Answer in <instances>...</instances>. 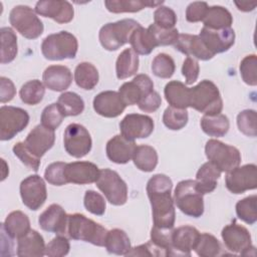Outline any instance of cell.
Returning <instances> with one entry per match:
<instances>
[{
	"mask_svg": "<svg viewBox=\"0 0 257 257\" xmlns=\"http://www.w3.org/2000/svg\"><path fill=\"white\" fill-rule=\"evenodd\" d=\"M172 188V180L164 174H157L148 181L147 194L152 206L154 226L174 228L176 212Z\"/></svg>",
	"mask_w": 257,
	"mask_h": 257,
	"instance_id": "1",
	"label": "cell"
},
{
	"mask_svg": "<svg viewBox=\"0 0 257 257\" xmlns=\"http://www.w3.org/2000/svg\"><path fill=\"white\" fill-rule=\"evenodd\" d=\"M189 106L205 115L218 114L223 109V100L217 85L208 79L190 87Z\"/></svg>",
	"mask_w": 257,
	"mask_h": 257,
	"instance_id": "2",
	"label": "cell"
},
{
	"mask_svg": "<svg viewBox=\"0 0 257 257\" xmlns=\"http://www.w3.org/2000/svg\"><path fill=\"white\" fill-rule=\"evenodd\" d=\"M66 234L73 240H80L101 247L104 246L107 230L84 215L75 213L68 215Z\"/></svg>",
	"mask_w": 257,
	"mask_h": 257,
	"instance_id": "3",
	"label": "cell"
},
{
	"mask_svg": "<svg viewBox=\"0 0 257 257\" xmlns=\"http://www.w3.org/2000/svg\"><path fill=\"white\" fill-rule=\"evenodd\" d=\"M78 42L68 31H60L46 36L41 44V52L48 60L72 59L76 56Z\"/></svg>",
	"mask_w": 257,
	"mask_h": 257,
	"instance_id": "4",
	"label": "cell"
},
{
	"mask_svg": "<svg viewBox=\"0 0 257 257\" xmlns=\"http://www.w3.org/2000/svg\"><path fill=\"white\" fill-rule=\"evenodd\" d=\"M174 201L182 213L199 218L204 213L203 195L198 191L195 180H184L178 183L174 192Z\"/></svg>",
	"mask_w": 257,
	"mask_h": 257,
	"instance_id": "5",
	"label": "cell"
},
{
	"mask_svg": "<svg viewBox=\"0 0 257 257\" xmlns=\"http://www.w3.org/2000/svg\"><path fill=\"white\" fill-rule=\"evenodd\" d=\"M139 26L141 24L134 19H122L104 24L99 30V42L108 51L117 50L120 46L130 42L133 31Z\"/></svg>",
	"mask_w": 257,
	"mask_h": 257,
	"instance_id": "6",
	"label": "cell"
},
{
	"mask_svg": "<svg viewBox=\"0 0 257 257\" xmlns=\"http://www.w3.org/2000/svg\"><path fill=\"white\" fill-rule=\"evenodd\" d=\"M9 21L23 37L35 39L44 30L42 21L38 18L32 8L27 5H17L12 8L9 14Z\"/></svg>",
	"mask_w": 257,
	"mask_h": 257,
	"instance_id": "7",
	"label": "cell"
},
{
	"mask_svg": "<svg viewBox=\"0 0 257 257\" xmlns=\"http://www.w3.org/2000/svg\"><path fill=\"white\" fill-rule=\"evenodd\" d=\"M205 154L209 162L213 163L221 172H230L241 163L239 150L218 140H209L206 143Z\"/></svg>",
	"mask_w": 257,
	"mask_h": 257,
	"instance_id": "8",
	"label": "cell"
},
{
	"mask_svg": "<svg viewBox=\"0 0 257 257\" xmlns=\"http://www.w3.org/2000/svg\"><path fill=\"white\" fill-rule=\"evenodd\" d=\"M95 184L110 204L114 206L125 204L127 200V186L115 171L110 169L100 170Z\"/></svg>",
	"mask_w": 257,
	"mask_h": 257,
	"instance_id": "9",
	"label": "cell"
},
{
	"mask_svg": "<svg viewBox=\"0 0 257 257\" xmlns=\"http://www.w3.org/2000/svg\"><path fill=\"white\" fill-rule=\"evenodd\" d=\"M29 122V114L20 107L3 105L0 108V140L8 141L22 132Z\"/></svg>",
	"mask_w": 257,
	"mask_h": 257,
	"instance_id": "10",
	"label": "cell"
},
{
	"mask_svg": "<svg viewBox=\"0 0 257 257\" xmlns=\"http://www.w3.org/2000/svg\"><path fill=\"white\" fill-rule=\"evenodd\" d=\"M63 143L66 153L77 159L86 156L92 146L90 134L79 123H70L66 126Z\"/></svg>",
	"mask_w": 257,
	"mask_h": 257,
	"instance_id": "11",
	"label": "cell"
},
{
	"mask_svg": "<svg viewBox=\"0 0 257 257\" xmlns=\"http://www.w3.org/2000/svg\"><path fill=\"white\" fill-rule=\"evenodd\" d=\"M226 188L233 194H243L257 187V167L247 164L227 172L225 177Z\"/></svg>",
	"mask_w": 257,
	"mask_h": 257,
	"instance_id": "12",
	"label": "cell"
},
{
	"mask_svg": "<svg viewBox=\"0 0 257 257\" xmlns=\"http://www.w3.org/2000/svg\"><path fill=\"white\" fill-rule=\"evenodd\" d=\"M19 189L23 204L30 210H38L46 201V185L38 175H31L25 178L21 182Z\"/></svg>",
	"mask_w": 257,
	"mask_h": 257,
	"instance_id": "13",
	"label": "cell"
},
{
	"mask_svg": "<svg viewBox=\"0 0 257 257\" xmlns=\"http://www.w3.org/2000/svg\"><path fill=\"white\" fill-rule=\"evenodd\" d=\"M222 239L228 250L241 255H250V250L255 249L252 245L251 235L244 227L236 223L225 226L221 232Z\"/></svg>",
	"mask_w": 257,
	"mask_h": 257,
	"instance_id": "14",
	"label": "cell"
},
{
	"mask_svg": "<svg viewBox=\"0 0 257 257\" xmlns=\"http://www.w3.org/2000/svg\"><path fill=\"white\" fill-rule=\"evenodd\" d=\"M154 126L153 118L141 113L126 114L119 122L121 136L131 141L150 137L154 131Z\"/></svg>",
	"mask_w": 257,
	"mask_h": 257,
	"instance_id": "15",
	"label": "cell"
},
{
	"mask_svg": "<svg viewBox=\"0 0 257 257\" xmlns=\"http://www.w3.org/2000/svg\"><path fill=\"white\" fill-rule=\"evenodd\" d=\"M199 37L208 48V50L213 53H222L229 50L235 43V31L231 28L223 29H210L203 27L200 31Z\"/></svg>",
	"mask_w": 257,
	"mask_h": 257,
	"instance_id": "16",
	"label": "cell"
},
{
	"mask_svg": "<svg viewBox=\"0 0 257 257\" xmlns=\"http://www.w3.org/2000/svg\"><path fill=\"white\" fill-rule=\"evenodd\" d=\"M154 90V82L147 74H139L132 81L124 82L118 93L126 105L138 104L140 100Z\"/></svg>",
	"mask_w": 257,
	"mask_h": 257,
	"instance_id": "17",
	"label": "cell"
},
{
	"mask_svg": "<svg viewBox=\"0 0 257 257\" xmlns=\"http://www.w3.org/2000/svg\"><path fill=\"white\" fill-rule=\"evenodd\" d=\"M35 12L43 17L53 19L59 24L68 23L73 19L74 9L68 1L41 0L35 5Z\"/></svg>",
	"mask_w": 257,
	"mask_h": 257,
	"instance_id": "18",
	"label": "cell"
},
{
	"mask_svg": "<svg viewBox=\"0 0 257 257\" xmlns=\"http://www.w3.org/2000/svg\"><path fill=\"white\" fill-rule=\"evenodd\" d=\"M54 141V131L43 124H38L32 128L23 143L36 158L41 160L42 156L53 147Z\"/></svg>",
	"mask_w": 257,
	"mask_h": 257,
	"instance_id": "19",
	"label": "cell"
},
{
	"mask_svg": "<svg viewBox=\"0 0 257 257\" xmlns=\"http://www.w3.org/2000/svg\"><path fill=\"white\" fill-rule=\"evenodd\" d=\"M200 232L193 226L185 225L173 230L171 256H191Z\"/></svg>",
	"mask_w": 257,
	"mask_h": 257,
	"instance_id": "20",
	"label": "cell"
},
{
	"mask_svg": "<svg viewBox=\"0 0 257 257\" xmlns=\"http://www.w3.org/2000/svg\"><path fill=\"white\" fill-rule=\"evenodd\" d=\"M98 167L90 162H72L65 165L64 177L67 183L85 185L95 183L99 176Z\"/></svg>",
	"mask_w": 257,
	"mask_h": 257,
	"instance_id": "21",
	"label": "cell"
},
{
	"mask_svg": "<svg viewBox=\"0 0 257 257\" xmlns=\"http://www.w3.org/2000/svg\"><path fill=\"white\" fill-rule=\"evenodd\" d=\"M67 221L68 215L58 204H51L40 214L38 218V223L42 230L55 233L57 235L66 234Z\"/></svg>",
	"mask_w": 257,
	"mask_h": 257,
	"instance_id": "22",
	"label": "cell"
},
{
	"mask_svg": "<svg viewBox=\"0 0 257 257\" xmlns=\"http://www.w3.org/2000/svg\"><path fill=\"white\" fill-rule=\"evenodd\" d=\"M92 104L95 112L104 117H116L123 112L126 106L118 91L112 90L99 92L93 98Z\"/></svg>",
	"mask_w": 257,
	"mask_h": 257,
	"instance_id": "23",
	"label": "cell"
},
{
	"mask_svg": "<svg viewBox=\"0 0 257 257\" xmlns=\"http://www.w3.org/2000/svg\"><path fill=\"white\" fill-rule=\"evenodd\" d=\"M137 145L135 141L125 139L121 135L111 138L106 144V156L109 161L115 164H126L133 159Z\"/></svg>",
	"mask_w": 257,
	"mask_h": 257,
	"instance_id": "24",
	"label": "cell"
},
{
	"mask_svg": "<svg viewBox=\"0 0 257 257\" xmlns=\"http://www.w3.org/2000/svg\"><path fill=\"white\" fill-rule=\"evenodd\" d=\"M174 46L177 50L186 54L188 57L192 56V58L195 59L209 60L214 56V54L211 53L205 46L199 35L186 33L179 34L178 40Z\"/></svg>",
	"mask_w": 257,
	"mask_h": 257,
	"instance_id": "25",
	"label": "cell"
},
{
	"mask_svg": "<svg viewBox=\"0 0 257 257\" xmlns=\"http://www.w3.org/2000/svg\"><path fill=\"white\" fill-rule=\"evenodd\" d=\"M44 85L53 91H63L67 89L72 82V73L64 65H50L42 75Z\"/></svg>",
	"mask_w": 257,
	"mask_h": 257,
	"instance_id": "26",
	"label": "cell"
},
{
	"mask_svg": "<svg viewBox=\"0 0 257 257\" xmlns=\"http://www.w3.org/2000/svg\"><path fill=\"white\" fill-rule=\"evenodd\" d=\"M45 247L40 233L30 229L24 236L17 239L16 254L19 257H41L45 255Z\"/></svg>",
	"mask_w": 257,
	"mask_h": 257,
	"instance_id": "27",
	"label": "cell"
},
{
	"mask_svg": "<svg viewBox=\"0 0 257 257\" xmlns=\"http://www.w3.org/2000/svg\"><path fill=\"white\" fill-rule=\"evenodd\" d=\"M221 171L211 162L203 164L196 174V187L202 194L212 193L217 187V181L221 177Z\"/></svg>",
	"mask_w": 257,
	"mask_h": 257,
	"instance_id": "28",
	"label": "cell"
},
{
	"mask_svg": "<svg viewBox=\"0 0 257 257\" xmlns=\"http://www.w3.org/2000/svg\"><path fill=\"white\" fill-rule=\"evenodd\" d=\"M1 229L12 239H19L30 230V221L26 214L21 211H13L2 223Z\"/></svg>",
	"mask_w": 257,
	"mask_h": 257,
	"instance_id": "29",
	"label": "cell"
},
{
	"mask_svg": "<svg viewBox=\"0 0 257 257\" xmlns=\"http://www.w3.org/2000/svg\"><path fill=\"white\" fill-rule=\"evenodd\" d=\"M166 100L170 106L186 109L189 107L190 87H187L179 80H172L168 82L164 89Z\"/></svg>",
	"mask_w": 257,
	"mask_h": 257,
	"instance_id": "30",
	"label": "cell"
},
{
	"mask_svg": "<svg viewBox=\"0 0 257 257\" xmlns=\"http://www.w3.org/2000/svg\"><path fill=\"white\" fill-rule=\"evenodd\" d=\"M139 54L133 48H126L117 56L115 73L118 79H125L137 73L139 69Z\"/></svg>",
	"mask_w": 257,
	"mask_h": 257,
	"instance_id": "31",
	"label": "cell"
},
{
	"mask_svg": "<svg viewBox=\"0 0 257 257\" xmlns=\"http://www.w3.org/2000/svg\"><path fill=\"white\" fill-rule=\"evenodd\" d=\"M204 27L210 29H223L231 27L233 23L232 14L228 9L222 6L208 7L206 15L202 20Z\"/></svg>",
	"mask_w": 257,
	"mask_h": 257,
	"instance_id": "32",
	"label": "cell"
},
{
	"mask_svg": "<svg viewBox=\"0 0 257 257\" xmlns=\"http://www.w3.org/2000/svg\"><path fill=\"white\" fill-rule=\"evenodd\" d=\"M164 1H143V0H106L104 5L109 12L124 13L139 12L146 7L161 6Z\"/></svg>",
	"mask_w": 257,
	"mask_h": 257,
	"instance_id": "33",
	"label": "cell"
},
{
	"mask_svg": "<svg viewBox=\"0 0 257 257\" xmlns=\"http://www.w3.org/2000/svg\"><path fill=\"white\" fill-rule=\"evenodd\" d=\"M98 71L90 62H80L74 70V80L76 84L83 89H93L98 82Z\"/></svg>",
	"mask_w": 257,
	"mask_h": 257,
	"instance_id": "34",
	"label": "cell"
},
{
	"mask_svg": "<svg viewBox=\"0 0 257 257\" xmlns=\"http://www.w3.org/2000/svg\"><path fill=\"white\" fill-rule=\"evenodd\" d=\"M201 127L205 134L210 137H224L230 127V122L225 114L218 113L213 115H204L200 121Z\"/></svg>",
	"mask_w": 257,
	"mask_h": 257,
	"instance_id": "35",
	"label": "cell"
},
{
	"mask_svg": "<svg viewBox=\"0 0 257 257\" xmlns=\"http://www.w3.org/2000/svg\"><path fill=\"white\" fill-rule=\"evenodd\" d=\"M133 161L135 166L143 172H152L158 165V154L157 151L148 145L137 146Z\"/></svg>",
	"mask_w": 257,
	"mask_h": 257,
	"instance_id": "36",
	"label": "cell"
},
{
	"mask_svg": "<svg viewBox=\"0 0 257 257\" xmlns=\"http://www.w3.org/2000/svg\"><path fill=\"white\" fill-rule=\"evenodd\" d=\"M128 43L134 51L141 55H148L157 47L148 28H144L142 25L133 31Z\"/></svg>",
	"mask_w": 257,
	"mask_h": 257,
	"instance_id": "37",
	"label": "cell"
},
{
	"mask_svg": "<svg viewBox=\"0 0 257 257\" xmlns=\"http://www.w3.org/2000/svg\"><path fill=\"white\" fill-rule=\"evenodd\" d=\"M104 246L108 253L116 255H125L132 248L130 238L126 233L117 228L107 231Z\"/></svg>",
	"mask_w": 257,
	"mask_h": 257,
	"instance_id": "38",
	"label": "cell"
},
{
	"mask_svg": "<svg viewBox=\"0 0 257 257\" xmlns=\"http://www.w3.org/2000/svg\"><path fill=\"white\" fill-rule=\"evenodd\" d=\"M1 34V63L13 61L17 55V36L10 27H2Z\"/></svg>",
	"mask_w": 257,
	"mask_h": 257,
	"instance_id": "39",
	"label": "cell"
},
{
	"mask_svg": "<svg viewBox=\"0 0 257 257\" xmlns=\"http://www.w3.org/2000/svg\"><path fill=\"white\" fill-rule=\"evenodd\" d=\"M45 93V85L38 79H32L25 82L19 91L21 100L28 105L38 104Z\"/></svg>",
	"mask_w": 257,
	"mask_h": 257,
	"instance_id": "40",
	"label": "cell"
},
{
	"mask_svg": "<svg viewBox=\"0 0 257 257\" xmlns=\"http://www.w3.org/2000/svg\"><path fill=\"white\" fill-rule=\"evenodd\" d=\"M57 103L61 107L65 116H75L84 109L83 99L75 92L66 91L59 95Z\"/></svg>",
	"mask_w": 257,
	"mask_h": 257,
	"instance_id": "41",
	"label": "cell"
},
{
	"mask_svg": "<svg viewBox=\"0 0 257 257\" xmlns=\"http://www.w3.org/2000/svg\"><path fill=\"white\" fill-rule=\"evenodd\" d=\"M221 249V244L215 236L209 233H200L194 251L201 257H214L220 255Z\"/></svg>",
	"mask_w": 257,
	"mask_h": 257,
	"instance_id": "42",
	"label": "cell"
},
{
	"mask_svg": "<svg viewBox=\"0 0 257 257\" xmlns=\"http://www.w3.org/2000/svg\"><path fill=\"white\" fill-rule=\"evenodd\" d=\"M189 115L187 109L168 106L163 114L164 124L172 131H179L188 123Z\"/></svg>",
	"mask_w": 257,
	"mask_h": 257,
	"instance_id": "43",
	"label": "cell"
},
{
	"mask_svg": "<svg viewBox=\"0 0 257 257\" xmlns=\"http://www.w3.org/2000/svg\"><path fill=\"white\" fill-rule=\"evenodd\" d=\"M256 201L257 196L252 195L238 201L236 204V214L238 218L249 225H253L257 221Z\"/></svg>",
	"mask_w": 257,
	"mask_h": 257,
	"instance_id": "44",
	"label": "cell"
},
{
	"mask_svg": "<svg viewBox=\"0 0 257 257\" xmlns=\"http://www.w3.org/2000/svg\"><path fill=\"white\" fill-rule=\"evenodd\" d=\"M176 69L174 59L166 53H159L152 62L153 73L160 78H170Z\"/></svg>",
	"mask_w": 257,
	"mask_h": 257,
	"instance_id": "45",
	"label": "cell"
},
{
	"mask_svg": "<svg viewBox=\"0 0 257 257\" xmlns=\"http://www.w3.org/2000/svg\"><path fill=\"white\" fill-rule=\"evenodd\" d=\"M148 30L152 34L156 46H165L175 44L179 37V31L177 28H162L155 23L148 27Z\"/></svg>",
	"mask_w": 257,
	"mask_h": 257,
	"instance_id": "46",
	"label": "cell"
},
{
	"mask_svg": "<svg viewBox=\"0 0 257 257\" xmlns=\"http://www.w3.org/2000/svg\"><path fill=\"white\" fill-rule=\"evenodd\" d=\"M65 117L61 107L58 103H51L47 105L41 113V124L51 130H56Z\"/></svg>",
	"mask_w": 257,
	"mask_h": 257,
	"instance_id": "47",
	"label": "cell"
},
{
	"mask_svg": "<svg viewBox=\"0 0 257 257\" xmlns=\"http://www.w3.org/2000/svg\"><path fill=\"white\" fill-rule=\"evenodd\" d=\"M257 114L254 109H245L237 115V125L239 131L247 137H256Z\"/></svg>",
	"mask_w": 257,
	"mask_h": 257,
	"instance_id": "48",
	"label": "cell"
},
{
	"mask_svg": "<svg viewBox=\"0 0 257 257\" xmlns=\"http://www.w3.org/2000/svg\"><path fill=\"white\" fill-rule=\"evenodd\" d=\"M240 74L243 81L251 86L257 84V56L250 54L245 56L240 63Z\"/></svg>",
	"mask_w": 257,
	"mask_h": 257,
	"instance_id": "49",
	"label": "cell"
},
{
	"mask_svg": "<svg viewBox=\"0 0 257 257\" xmlns=\"http://www.w3.org/2000/svg\"><path fill=\"white\" fill-rule=\"evenodd\" d=\"M174 228H160L154 226L151 231V241L161 249H163L167 256H171L172 251V234Z\"/></svg>",
	"mask_w": 257,
	"mask_h": 257,
	"instance_id": "50",
	"label": "cell"
},
{
	"mask_svg": "<svg viewBox=\"0 0 257 257\" xmlns=\"http://www.w3.org/2000/svg\"><path fill=\"white\" fill-rule=\"evenodd\" d=\"M83 205L85 209L93 215L101 216L105 212V201L104 198L92 190H87L84 194Z\"/></svg>",
	"mask_w": 257,
	"mask_h": 257,
	"instance_id": "51",
	"label": "cell"
},
{
	"mask_svg": "<svg viewBox=\"0 0 257 257\" xmlns=\"http://www.w3.org/2000/svg\"><path fill=\"white\" fill-rule=\"evenodd\" d=\"M154 23L162 28H175L177 15L173 9L167 6H159L154 12Z\"/></svg>",
	"mask_w": 257,
	"mask_h": 257,
	"instance_id": "52",
	"label": "cell"
},
{
	"mask_svg": "<svg viewBox=\"0 0 257 257\" xmlns=\"http://www.w3.org/2000/svg\"><path fill=\"white\" fill-rule=\"evenodd\" d=\"M14 155L29 169L37 172L40 166V159L36 158L24 145L23 142H18L13 147Z\"/></svg>",
	"mask_w": 257,
	"mask_h": 257,
	"instance_id": "53",
	"label": "cell"
},
{
	"mask_svg": "<svg viewBox=\"0 0 257 257\" xmlns=\"http://www.w3.org/2000/svg\"><path fill=\"white\" fill-rule=\"evenodd\" d=\"M65 165L66 164L63 162H55L48 165L44 172V179L54 186H63L67 184L64 177Z\"/></svg>",
	"mask_w": 257,
	"mask_h": 257,
	"instance_id": "54",
	"label": "cell"
},
{
	"mask_svg": "<svg viewBox=\"0 0 257 257\" xmlns=\"http://www.w3.org/2000/svg\"><path fill=\"white\" fill-rule=\"evenodd\" d=\"M70 244L64 235L53 238L45 247V255L49 257H62L68 254Z\"/></svg>",
	"mask_w": 257,
	"mask_h": 257,
	"instance_id": "55",
	"label": "cell"
},
{
	"mask_svg": "<svg viewBox=\"0 0 257 257\" xmlns=\"http://www.w3.org/2000/svg\"><path fill=\"white\" fill-rule=\"evenodd\" d=\"M124 256H167V253L152 241L131 248Z\"/></svg>",
	"mask_w": 257,
	"mask_h": 257,
	"instance_id": "56",
	"label": "cell"
},
{
	"mask_svg": "<svg viewBox=\"0 0 257 257\" xmlns=\"http://www.w3.org/2000/svg\"><path fill=\"white\" fill-rule=\"evenodd\" d=\"M207 2H192L186 9V19L188 22H199L202 21L208 10Z\"/></svg>",
	"mask_w": 257,
	"mask_h": 257,
	"instance_id": "57",
	"label": "cell"
},
{
	"mask_svg": "<svg viewBox=\"0 0 257 257\" xmlns=\"http://www.w3.org/2000/svg\"><path fill=\"white\" fill-rule=\"evenodd\" d=\"M199 71H200V66L197 59L192 57H187L184 60L183 66H182V74L185 76L187 84H193L198 79Z\"/></svg>",
	"mask_w": 257,
	"mask_h": 257,
	"instance_id": "58",
	"label": "cell"
},
{
	"mask_svg": "<svg viewBox=\"0 0 257 257\" xmlns=\"http://www.w3.org/2000/svg\"><path fill=\"white\" fill-rule=\"evenodd\" d=\"M161 95L157 91L153 90L140 100L138 106L141 110L145 112H154L161 106Z\"/></svg>",
	"mask_w": 257,
	"mask_h": 257,
	"instance_id": "59",
	"label": "cell"
},
{
	"mask_svg": "<svg viewBox=\"0 0 257 257\" xmlns=\"http://www.w3.org/2000/svg\"><path fill=\"white\" fill-rule=\"evenodd\" d=\"M0 87V101L2 103H5L12 100L16 94V88L13 82L9 78L1 76Z\"/></svg>",
	"mask_w": 257,
	"mask_h": 257,
	"instance_id": "60",
	"label": "cell"
},
{
	"mask_svg": "<svg viewBox=\"0 0 257 257\" xmlns=\"http://www.w3.org/2000/svg\"><path fill=\"white\" fill-rule=\"evenodd\" d=\"M235 5L237 6V8L240 10V11H244V12H249V11H252L255 9L256 7V3L253 2V3H250V2H235Z\"/></svg>",
	"mask_w": 257,
	"mask_h": 257,
	"instance_id": "61",
	"label": "cell"
}]
</instances>
